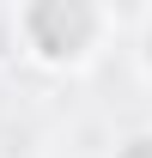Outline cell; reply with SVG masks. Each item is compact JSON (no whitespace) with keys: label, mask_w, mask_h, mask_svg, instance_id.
Instances as JSON below:
<instances>
[{"label":"cell","mask_w":152,"mask_h":158,"mask_svg":"<svg viewBox=\"0 0 152 158\" xmlns=\"http://www.w3.org/2000/svg\"><path fill=\"white\" fill-rule=\"evenodd\" d=\"M122 158H152V140H134V146H128Z\"/></svg>","instance_id":"6da1fadb"}]
</instances>
